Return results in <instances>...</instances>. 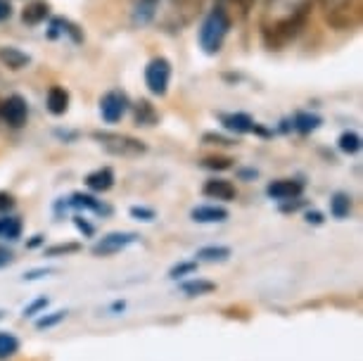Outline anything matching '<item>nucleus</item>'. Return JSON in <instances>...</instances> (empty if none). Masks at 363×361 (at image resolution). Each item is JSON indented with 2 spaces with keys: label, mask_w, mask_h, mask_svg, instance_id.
Wrapping results in <instances>:
<instances>
[{
  "label": "nucleus",
  "mask_w": 363,
  "mask_h": 361,
  "mask_svg": "<svg viewBox=\"0 0 363 361\" xmlns=\"http://www.w3.org/2000/svg\"><path fill=\"white\" fill-rule=\"evenodd\" d=\"M19 352V340L12 333H0V359H10Z\"/></svg>",
  "instance_id": "nucleus-25"
},
{
  "label": "nucleus",
  "mask_w": 363,
  "mask_h": 361,
  "mask_svg": "<svg viewBox=\"0 0 363 361\" xmlns=\"http://www.w3.org/2000/svg\"><path fill=\"white\" fill-rule=\"evenodd\" d=\"M135 240H138V235H135V233H109V235L102 238V240H98L93 245V255H98V257L116 255V252H121Z\"/></svg>",
  "instance_id": "nucleus-9"
},
{
  "label": "nucleus",
  "mask_w": 363,
  "mask_h": 361,
  "mask_svg": "<svg viewBox=\"0 0 363 361\" xmlns=\"http://www.w3.org/2000/svg\"><path fill=\"white\" fill-rule=\"evenodd\" d=\"M43 306H48V299H45V297H40V299H36L33 304L26 306V309H24V316H33L38 309H43Z\"/></svg>",
  "instance_id": "nucleus-34"
},
{
  "label": "nucleus",
  "mask_w": 363,
  "mask_h": 361,
  "mask_svg": "<svg viewBox=\"0 0 363 361\" xmlns=\"http://www.w3.org/2000/svg\"><path fill=\"white\" fill-rule=\"evenodd\" d=\"M157 119H160V114H157V110L152 107V102L138 100L133 105V121L138 126H155Z\"/></svg>",
  "instance_id": "nucleus-18"
},
{
  "label": "nucleus",
  "mask_w": 363,
  "mask_h": 361,
  "mask_svg": "<svg viewBox=\"0 0 363 361\" xmlns=\"http://www.w3.org/2000/svg\"><path fill=\"white\" fill-rule=\"evenodd\" d=\"M202 167L218 169V172H223V169H230L233 167V160L230 157H207V160L202 162Z\"/></svg>",
  "instance_id": "nucleus-29"
},
{
  "label": "nucleus",
  "mask_w": 363,
  "mask_h": 361,
  "mask_svg": "<svg viewBox=\"0 0 363 361\" xmlns=\"http://www.w3.org/2000/svg\"><path fill=\"white\" fill-rule=\"evenodd\" d=\"M12 15V8H10V0H0V22L8 19Z\"/></svg>",
  "instance_id": "nucleus-36"
},
{
  "label": "nucleus",
  "mask_w": 363,
  "mask_h": 361,
  "mask_svg": "<svg viewBox=\"0 0 363 361\" xmlns=\"http://www.w3.org/2000/svg\"><path fill=\"white\" fill-rule=\"evenodd\" d=\"M200 8H202V0H164L162 8L157 3L155 19L160 22L162 29L181 31L183 26H188L200 15Z\"/></svg>",
  "instance_id": "nucleus-2"
},
{
  "label": "nucleus",
  "mask_w": 363,
  "mask_h": 361,
  "mask_svg": "<svg viewBox=\"0 0 363 361\" xmlns=\"http://www.w3.org/2000/svg\"><path fill=\"white\" fill-rule=\"evenodd\" d=\"M86 186L95 190V193H107V190L114 186V172L109 167L95 169V172L86 176Z\"/></svg>",
  "instance_id": "nucleus-14"
},
{
  "label": "nucleus",
  "mask_w": 363,
  "mask_h": 361,
  "mask_svg": "<svg viewBox=\"0 0 363 361\" xmlns=\"http://www.w3.org/2000/svg\"><path fill=\"white\" fill-rule=\"evenodd\" d=\"M65 316H67V311H52V316L40 318L36 326L38 328H50V326H57L60 321H65Z\"/></svg>",
  "instance_id": "nucleus-31"
},
{
  "label": "nucleus",
  "mask_w": 363,
  "mask_h": 361,
  "mask_svg": "<svg viewBox=\"0 0 363 361\" xmlns=\"http://www.w3.org/2000/svg\"><path fill=\"white\" fill-rule=\"evenodd\" d=\"M10 262H12V255H10V252L0 250V269H3V267H8Z\"/></svg>",
  "instance_id": "nucleus-37"
},
{
  "label": "nucleus",
  "mask_w": 363,
  "mask_h": 361,
  "mask_svg": "<svg viewBox=\"0 0 363 361\" xmlns=\"http://www.w3.org/2000/svg\"><path fill=\"white\" fill-rule=\"evenodd\" d=\"M306 221H309V223H311V221H313V223H320L323 219H320V214H318V212H313V214L309 212V214H306Z\"/></svg>",
  "instance_id": "nucleus-39"
},
{
  "label": "nucleus",
  "mask_w": 363,
  "mask_h": 361,
  "mask_svg": "<svg viewBox=\"0 0 363 361\" xmlns=\"http://www.w3.org/2000/svg\"><path fill=\"white\" fill-rule=\"evenodd\" d=\"M81 248L77 243H69V245H52V248L45 250L48 257H57V255H72V252H79Z\"/></svg>",
  "instance_id": "nucleus-28"
},
{
  "label": "nucleus",
  "mask_w": 363,
  "mask_h": 361,
  "mask_svg": "<svg viewBox=\"0 0 363 361\" xmlns=\"http://www.w3.org/2000/svg\"><path fill=\"white\" fill-rule=\"evenodd\" d=\"M230 19L223 15L221 10L214 8L209 12L207 17H204V22L200 26V45L204 52H209V55H214V52L221 50L223 45V38L225 33L230 29Z\"/></svg>",
  "instance_id": "nucleus-4"
},
{
  "label": "nucleus",
  "mask_w": 363,
  "mask_h": 361,
  "mask_svg": "<svg viewBox=\"0 0 363 361\" xmlns=\"http://www.w3.org/2000/svg\"><path fill=\"white\" fill-rule=\"evenodd\" d=\"M316 0H266L259 29L264 43L278 50L304 29Z\"/></svg>",
  "instance_id": "nucleus-1"
},
{
  "label": "nucleus",
  "mask_w": 363,
  "mask_h": 361,
  "mask_svg": "<svg viewBox=\"0 0 363 361\" xmlns=\"http://www.w3.org/2000/svg\"><path fill=\"white\" fill-rule=\"evenodd\" d=\"M126 110H128L126 93L109 91V93L102 95V100H100V114H102V119H105L107 124H116V121L124 117Z\"/></svg>",
  "instance_id": "nucleus-7"
},
{
  "label": "nucleus",
  "mask_w": 363,
  "mask_h": 361,
  "mask_svg": "<svg viewBox=\"0 0 363 361\" xmlns=\"http://www.w3.org/2000/svg\"><path fill=\"white\" fill-rule=\"evenodd\" d=\"M171 81V62L167 57H155L150 60L145 67V84L152 95H167Z\"/></svg>",
  "instance_id": "nucleus-6"
},
{
  "label": "nucleus",
  "mask_w": 363,
  "mask_h": 361,
  "mask_svg": "<svg viewBox=\"0 0 363 361\" xmlns=\"http://www.w3.org/2000/svg\"><path fill=\"white\" fill-rule=\"evenodd\" d=\"M340 150L347 155H354L361 150V135L354 133V131H345L340 135Z\"/></svg>",
  "instance_id": "nucleus-26"
},
{
  "label": "nucleus",
  "mask_w": 363,
  "mask_h": 361,
  "mask_svg": "<svg viewBox=\"0 0 363 361\" xmlns=\"http://www.w3.org/2000/svg\"><path fill=\"white\" fill-rule=\"evenodd\" d=\"M0 62L8 67V70L17 72V70H24V67L31 62V57L26 55V52L19 50V48L5 45V48H0Z\"/></svg>",
  "instance_id": "nucleus-16"
},
{
  "label": "nucleus",
  "mask_w": 363,
  "mask_h": 361,
  "mask_svg": "<svg viewBox=\"0 0 363 361\" xmlns=\"http://www.w3.org/2000/svg\"><path fill=\"white\" fill-rule=\"evenodd\" d=\"M204 143H216V145H230L233 140L223 138V135H216V133H204Z\"/></svg>",
  "instance_id": "nucleus-35"
},
{
  "label": "nucleus",
  "mask_w": 363,
  "mask_h": 361,
  "mask_svg": "<svg viewBox=\"0 0 363 361\" xmlns=\"http://www.w3.org/2000/svg\"><path fill=\"white\" fill-rule=\"evenodd\" d=\"M72 204L74 207H84V209H93V212H105V207L95 200V197H91V195H81V193H77L72 197Z\"/></svg>",
  "instance_id": "nucleus-27"
},
{
  "label": "nucleus",
  "mask_w": 363,
  "mask_h": 361,
  "mask_svg": "<svg viewBox=\"0 0 363 361\" xmlns=\"http://www.w3.org/2000/svg\"><path fill=\"white\" fill-rule=\"evenodd\" d=\"M131 216H135V219H143V221H152L155 212H152V209H145V207H131Z\"/></svg>",
  "instance_id": "nucleus-32"
},
{
  "label": "nucleus",
  "mask_w": 363,
  "mask_h": 361,
  "mask_svg": "<svg viewBox=\"0 0 363 361\" xmlns=\"http://www.w3.org/2000/svg\"><path fill=\"white\" fill-rule=\"evenodd\" d=\"M93 138L100 143L102 148L107 150L114 157H140V155L147 152V145L133 135L126 133H112V131H95Z\"/></svg>",
  "instance_id": "nucleus-5"
},
{
  "label": "nucleus",
  "mask_w": 363,
  "mask_h": 361,
  "mask_svg": "<svg viewBox=\"0 0 363 361\" xmlns=\"http://www.w3.org/2000/svg\"><path fill=\"white\" fill-rule=\"evenodd\" d=\"M202 193L207 195V197H211V200L230 202V200H235L238 190H235V186H233L230 181H225V179H211V181L204 183Z\"/></svg>",
  "instance_id": "nucleus-12"
},
{
  "label": "nucleus",
  "mask_w": 363,
  "mask_h": 361,
  "mask_svg": "<svg viewBox=\"0 0 363 361\" xmlns=\"http://www.w3.org/2000/svg\"><path fill=\"white\" fill-rule=\"evenodd\" d=\"M195 269H197V262H183V264H176V267L169 271V276L171 278H181L186 274H195Z\"/></svg>",
  "instance_id": "nucleus-30"
},
{
  "label": "nucleus",
  "mask_w": 363,
  "mask_h": 361,
  "mask_svg": "<svg viewBox=\"0 0 363 361\" xmlns=\"http://www.w3.org/2000/svg\"><path fill=\"white\" fill-rule=\"evenodd\" d=\"M77 226H79L81 231H84V233H88V235L93 233V226H88V223H84V221L79 219V216H77Z\"/></svg>",
  "instance_id": "nucleus-38"
},
{
  "label": "nucleus",
  "mask_w": 363,
  "mask_h": 361,
  "mask_svg": "<svg viewBox=\"0 0 363 361\" xmlns=\"http://www.w3.org/2000/svg\"><path fill=\"white\" fill-rule=\"evenodd\" d=\"M216 8L221 10L233 24L250 15V10L255 8V0H216Z\"/></svg>",
  "instance_id": "nucleus-13"
},
{
  "label": "nucleus",
  "mask_w": 363,
  "mask_h": 361,
  "mask_svg": "<svg viewBox=\"0 0 363 361\" xmlns=\"http://www.w3.org/2000/svg\"><path fill=\"white\" fill-rule=\"evenodd\" d=\"M325 10L328 24L345 31L361 24V0H318Z\"/></svg>",
  "instance_id": "nucleus-3"
},
{
  "label": "nucleus",
  "mask_w": 363,
  "mask_h": 361,
  "mask_svg": "<svg viewBox=\"0 0 363 361\" xmlns=\"http://www.w3.org/2000/svg\"><path fill=\"white\" fill-rule=\"evenodd\" d=\"M221 124L228 128V131H235V133H252V131H259L262 135H269V131L259 128L255 124V119L245 112H233V114H221Z\"/></svg>",
  "instance_id": "nucleus-11"
},
{
  "label": "nucleus",
  "mask_w": 363,
  "mask_h": 361,
  "mask_svg": "<svg viewBox=\"0 0 363 361\" xmlns=\"http://www.w3.org/2000/svg\"><path fill=\"white\" fill-rule=\"evenodd\" d=\"M19 235H22V221H19V216H3L0 219V238L17 240Z\"/></svg>",
  "instance_id": "nucleus-24"
},
{
  "label": "nucleus",
  "mask_w": 363,
  "mask_h": 361,
  "mask_svg": "<svg viewBox=\"0 0 363 361\" xmlns=\"http://www.w3.org/2000/svg\"><path fill=\"white\" fill-rule=\"evenodd\" d=\"M45 102H48V110H50V114L60 117V114H65L67 110H69V93H67L62 86H52L50 91H48Z\"/></svg>",
  "instance_id": "nucleus-17"
},
{
  "label": "nucleus",
  "mask_w": 363,
  "mask_h": 361,
  "mask_svg": "<svg viewBox=\"0 0 363 361\" xmlns=\"http://www.w3.org/2000/svg\"><path fill=\"white\" fill-rule=\"evenodd\" d=\"M135 5H150V8H157V3H160V0H133Z\"/></svg>",
  "instance_id": "nucleus-40"
},
{
  "label": "nucleus",
  "mask_w": 363,
  "mask_h": 361,
  "mask_svg": "<svg viewBox=\"0 0 363 361\" xmlns=\"http://www.w3.org/2000/svg\"><path fill=\"white\" fill-rule=\"evenodd\" d=\"M352 212V197L345 195V193H335L333 200H330V214L335 219H345Z\"/></svg>",
  "instance_id": "nucleus-21"
},
{
  "label": "nucleus",
  "mask_w": 363,
  "mask_h": 361,
  "mask_svg": "<svg viewBox=\"0 0 363 361\" xmlns=\"http://www.w3.org/2000/svg\"><path fill=\"white\" fill-rule=\"evenodd\" d=\"M193 221L197 223H216V221H225L228 219V209L216 207V204H202V207H195L193 212Z\"/></svg>",
  "instance_id": "nucleus-15"
},
{
  "label": "nucleus",
  "mask_w": 363,
  "mask_h": 361,
  "mask_svg": "<svg viewBox=\"0 0 363 361\" xmlns=\"http://www.w3.org/2000/svg\"><path fill=\"white\" fill-rule=\"evenodd\" d=\"M197 257L202 262H225L230 257V248H223V245H209V248L197 250Z\"/></svg>",
  "instance_id": "nucleus-23"
},
{
  "label": "nucleus",
  "mask_w": 363,
  "mask_h": 361,
  "mask_svg": "<svg viewBox=\"0 0 363 361\" xmlns=\"http://www.w3.org/2000/svg\"><path fill=\"white\" fill-rule=\"evenodd\" d=\"M301 193H304V183L297 179H278L266 186V195L273 197V200H280V202L297 200Z\"/></svg>",
  "instance_id": "nucleus-10"
},
{
  "label": "nucleus",
  "mask_w": 363,
  "mask_h": 361,
  "mask_svg": "<svg viewBox=\"0 0 363 361\" xmlns=\"http://www.w3.org/2000/svg\"><path fill=\"white\" fill-rule=\"evenodd\" d=\"M48 5L43 3V0H36V3H29L24 8V12H22V22L24 24H31V26H36V24H40L43 19L48 17Z\"/></svg>",
  "instance_id": "nucleus-19"
},
{
  "label": "nucleus",
  "mask_w": 363,
  "mask_h": 361,
  "mask_svg": "<svg viewBox=\"0 0 363 361\" xmlns=\"http://www.w3.org/2000/svg\"><path fill=\"white\" fill-rule=\"evenodd\" d=\"M15 207V197L10 193H0V214H8Z\"/></svg>",
  "instance_id": "nucleus-33"
},
{
  "label": "nucleus",
  "mask_w": 363,
  "mask_h": 361,
  "mask_svg": "<svg viewBox=\"0 0 363 361\" xmlns=\"http://www.w3.org/2000/svg\"><path fill=\"white\" fill-rule=\"evenodd\" d=\"M292 126L297 128L299 133H311V131H316V128L320 126V117H316V114H309V112H299V114H294Z\"/></svg>",
  "instance_id": "nucleus-22"
},
{
  "label": "nucleus",
  "mask_w": 363,
  "mask_h": 361,
  "mask_svg": "<svg viewBox=\"0 0 363 361\" xmlns=\"http://www.w3.org/2000/svg\"><path fill=\"white\" fill-rule=\"evenodd\" d=\"M181 290L186 292L188 297H202V295H209V292H214L216 290V283L202 281V278H195V281L181 283Z\"/></svg>",
  "instance_id": "nucleus-20"
},
{
  "label": "nucleus",
  "mask_w": 363,
  "mask_h": 361,
  "mask_svg": "<svg viewBox=\"0 0 363 361\" xmlns=\"http://www.w3.org/2000/svg\"><path fill=\"white\" fill-rule=\"evenodd\" d=\"M0 117L12 128H22L26 124V117H29V110H26V100L22 95H10L8 100H3L0 105Z\"/></svg>",
  "instance_id": "nucleus-8"
}]
</instances>
